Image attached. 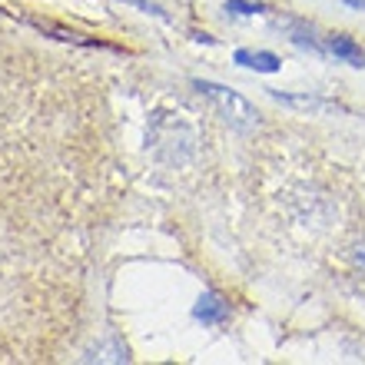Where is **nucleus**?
Instances as JSON below:
<instances>
[{"label": "nucleus", "instance_id": "7", "mask_svg": "<svg viewBox=\"0 0 365 365\" xmlns=\"http://www.w3.org/2000/svg\"><path fill=\"white\" fill-rule=\"evenodd\" d=\"M123 4H130V7H140V10H146V14H156V17H166L163 10L156 7V4H150V0H123Z\"/></svg>", "mask_w": 365, "mask_h": 365}, {"label": "nucleus", "instance_id": "5", "mask_svg": "<svg viewBox=\"0 0 365 365\" xmlns=\"http://www.w3.org/2000/svg\"><path fill=\"white\" fill-rule=\"evenodd\" d=\"M222 10H230L236 17H256V14H266L269 7H266V4H252V0H226Z\"/></svg>", "mask_w": 365, "mask_h": 365}, {"label": "nucleus", "instance_id": "9", "mask_svg": "<svg viewBox=\"0 0 365 365\" xmlns=\"http://www.w3.org/2000/svg\"><path fill=\"white\" fill-rule=\"evenodd\" d=\"M349 7H359V10H365V0H346Z\"/></svg>", "mask_w": 365, "mask_h": 365}, {"label": "nucleus", "instance_id": "3", "mask_svg": "<svg viewBox=\"0 0 365 365\" xmlns=\"http://www.w3.org/2000/svg\"><path fill=\"white\" fill-rule=\"evenodd\" d=\"M326 50L336 60H342V63H352V67H362L365 63L362 47H359L352 37H346V34H332V37H326Z\"/></svg>", "mask_w": 365, "mask_h": 365}, {"label": "nucleus", "instance_id": "6", "mask_svg": "<svg viewBox=\"0 0 365 365\" xmlns=\"http://www.w3.org/2000/svg\"><path fill=\"white\" fill-rule=\"evenodd\" d=\"M276 100H282V103H292V106H306V110H322V106H329L326 100H316V96H292V93H282V90H269Z\"/></svg>", "mask_w": 365, "mask_h": 365}, {"label": "nucleus", "instance_id": "2", "mask_svg": "<svg viewBox=\"0 0 365 365\" xmlns=\"http://www.w3.org/2000/svg\"><path fill=\"white\" fill-rule=\"evenodd\" d=\"M192 319L202 322V326H222L230 319V302L220 296V292H202L192 306Z\"/></svg>", "mask_w": 365, "mask_h": 365}, {"label": "nucleus", "instance_id": "4", "mask_svg": "<svg viewBox=\"0 0 365 365\" xmlns=\"http://www.w3.org/2000/svg\"><path fill=\"white\" fill-rule=\"evenodd\" d=\"M236 63L246 70H256V73H276L282 67V60L272 53V50H236Z\"/></svg>", "mask_w": 365, "mask_h": 365}, {"label": "nucleus", "instance_id": "8", "mask_svg": "<svg viewBox=\"0 0 365 365\" xmlns=\"http://www.w3.org/2000/svg\"><path fill=\"white\" fill-rule=\"evenodd\" d=\"M192 40H200V43H216V37H210V34H200V30L192 34Z\"/></svg>", "mask_w": 365, "mask_h": 365}, {"label": "nucleus", "instance_id": "1", "mask_svg": "<svg viewBox=\"0 0 365 365\" xmlns=\"http://www.w3.org/2000/svg\"><path fill=\"white\" fill-rule=\"evenodd\" d=\"M192 90L200 96H206L216 110H220V116L226 120V123L232 126V130H240V133H252V130H259V110L246 100V96H240L236 90L222 87V83H212V80H192Z\"/></svg>", "mask_w": 365, "mask_h": 365}]
</instances>
